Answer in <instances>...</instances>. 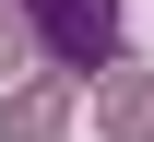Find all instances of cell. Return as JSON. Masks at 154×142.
<instances>
[{
	"label": "cell",
	"instance_id": "cell-4",
	"mask_svg": "<svg viewBox=\"0 0 154 142\" xmlns=\"http://www.w3.org/2000/svg\"><path fill=\"white\" fill-rule=\"evenodd\" d=\"M0 83L24 95V36H12V24H0Z\"/></svg>",
	"mask_w": 154,
	"mask_h": 142
},
{
	"label": "cell",
	"instance_id": "cell-1",
	"mask_svg": "<svg viewBox=\"0 0 154 142\" xmlns=\"http://www.w3.org/2000/svg\"><path fill=\"white\" fill-rule=\"evenodd\" d=\"M24 24L48 36V59H59V83H95V71H119V0H24Z\"/></svg>",
	"mask_w": 154,
	"mask_h": 142
},
{
	"label": "cell",
	"instance_id": "cell-3",
	"mask_svg": "<svg viewBox=\"0 0 154 142\" xmlns=\"http://www.w3.org/2000/svg\"><path fill=\"white\" fill-rule=\"evenodd\" d=\"M95 119L142 142V130H154V71H119V83H107V95H95Z\"/></svg>",
	"mask_w": 154,
	"mask_h": 142
},
{
	"label": "cell",
	"instance_id": "cell-2",
	"mask_svg": "<svg viewBox=\"0 0 154 142\" xmlns=\"http://www.w3.org/2000/svg\"><path fill=\"white\" fill-rule=\"evenodd\" d=\"M59 119H71V95H59V83H24V95L0 107V130H12V142H59Z\"/></svg>",
	"mask_w": 154,
	"mask_h": 142
}]
</instances>
